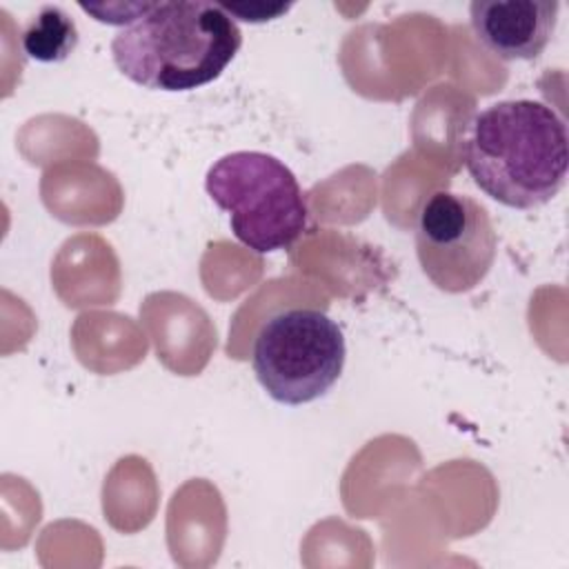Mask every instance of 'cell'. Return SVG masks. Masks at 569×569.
Masks as SVG:
<instances>
[{"mask_svg":"<svg viewBox=\"0 0 569 569\" xmlns=\"http://www.w3.org/2000/svg\"><path fill=\"white\" fill-rule=\"evenodd\" d=\"M222 9L233 18V20H244V22H267L273 18L284 16L291 4H267V2H249V4H222Z\"/></svg>","mask_w":569,"mask_h":569,"instance_id":"9","label":"cell"},{"mask_svg":"<svg viewBox=\"0 0 569 569\" xmlns=\"http://www.w3.org/2000/svg\"><path fill=\"white\" fill-rule=\"evenodd\" d=\"M347 358L336 320L318 309H282L269 316L253 340L251 365L262 389L282 405H307L340 378Z\"/></svg>","mask_w":569,"mask_h":569,"instance_id":"4","label":"cell"},{"mask_svg":"<svg viewBox=\"0 0 569 569\" xmlns=\"http://www.w3.org/2000/svg\"><path fill=\"white\" fill-rule=\"evenodd\" d=\"M209 198L229 213L231 233L253 253L289 249L307 229V200L296 173L264 151H231L204 176Z\"/></svg>","mask_w":569,"mask_h":569,"instance_id":"3","label":"cell"},{"mask_svg":"<svg viewBox=\"0 0 569 569\" xmlns=\"http://www.w3.org/2000/svg\"><path fill=\"white\" fill-rule=\"evenodd\" d=\"M558 11L556 0H473L469 22L476 40L500 60H536L556 31Z\"/></svg>","mask_w":569,"mask_h":569,"instance_id":"6","label":"cell"},{"mask_svg":"<svg viewBox=\"0 0 569 569\" xmlns=\"http://www.w3.org/2000/svg\"><path fill=\"white\" fill-rule=\"evenodd\" d=\"M462 160L473 184L491 200L511 209L542 207L567 178V124L540 100L493 102L469 122Z\"/></svg>","mask_w":569,"mask_h":569,"instance_id":"1","label":"cell"},{"mask_svg":"<svg viewBox=\"0 0 569 569\" xmlns=\"http://www.w3.org/2000/svg\"><path fill=\"white\" fill-rule=\"evenodd\" d=\"M498 236L485 204L467 193L436 191L416 224V256L422 273L445 293H465L489 273Z\"/></svg>","mask_w":569,"mask_h":569,"instance_id":"5","label":"cell"},{"mask_svg":"<svg viewBox=\"0 0 569 569\" xmlns=\"http://www.w3.org/2000/svg\"><path fill=\"white\" fill-rule=\"evenodd\" d=\"M149 7L151 2H107V4L80 2V9L93 16V20L104 24H120V27L133 24L140 16L149 11Z\"/></svg>","mask_w":569,"mask_h":569,"instance_id":"8","label":"cell"},{"mask_svg":"<svg viewBox=\"0 0 569 569\" xmlns=\"http://www.w3.org/2000/svg\"><path fill=\"white\" fill-rule=\"evenodd\" d=\"M240 44V27L222 4L162 0L113 36L111 56L144 89L191 91L218 80Z\"/></svg>","mask_w":569,"mask_h":569,"instance_id":"2","label":"cell"},{"mask_svg":"<svg viewBox=\"0 0 569 569\" xmlns=\"http://www.w3.org/2000/svg\"><path fill=\"white\" fill-rule=\"evenodd\" d=\"M20 44L27 58L36 62H62L78 47V27L58 4H42L24 24Z\"/></svg>","mask_w":569,"mask_h":569,"instance_id":"7","label":"cell"}]
</instances>
